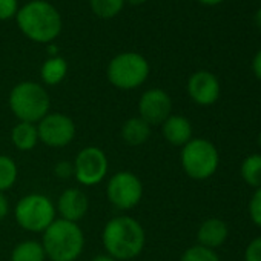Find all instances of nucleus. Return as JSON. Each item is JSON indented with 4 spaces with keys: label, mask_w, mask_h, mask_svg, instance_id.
Listing matches in <instances>:
<instances>
[{
    "label": "nucleus",
    "mask_w": 261,
    "mask_h": 261,
    "mask_svg": "<svg viewBox=\"0 0 261 261\" xmlns=\"http://www.w3.org/2000/svg\"><path fill=\"white\" fill-rule=\"evenodd\" d=\"M101 241L109 256L117 261H129L142 253L146 233L140 221L129 215H120L105 224Z\"/></svg>",
    "instance_id": "1"
},
{
    "label": "nucleus",
    "mask_w": 261,
    "mask_h": 261,
    "mask_svg": "<svg viewBox=\"0 0 261 261\" xmlns=\"http://www.w3.org/2000/svg\"><path fill=\"white\" fill-rule=\"evenodd\" d=\"M16 20L23 36L37 43H51L63 27L60 13L46 0H33L23 5L16 14Z\"/></svg>",
    "instance_id": "2"
},
{
    "label": "nucleus",
    "mask_w": 261,
    "mask_h": 261,
    "mask_svg": "<svg viewBox=\"0 0 261 261\" xmlns=\"http://www.w3.org/2000/svg\"><path fill=\"white\" fill-rule=\"evenodd\" d=\"M42 246L51 261H75L85 247V235L77 223L54 220L43 232Z\"/></svg>",
    "instance_id": "3"
},
{
    "label": "nucleus",
    "mask_w": 261,
    "mask_h": 261,
    "mask_svg": "<svg viewBox=\"0 0 261 261\" xmlns=\"http://www.w3.org/2000/svg\"><path fill=\"white\" fill-rule=\"evenodd\" d=\"M10 109L19 121L37 124L51 108V98L46 89L36 82H22L10 92Z\"/></svg>",
    "instance_id": "4"
},
{
    "label": "nucleus",
    "mask_w": 261,
    "mask_h": 261,
    "mask_svg": "<svg viewBox=\"0 0 261 261\" xmlns=\"http://www.w3.org/2000/svg\"><path fill=\"white\" fill-rule=\"evenodd\" d=\"M180 163L189 178L207 180L220 166V154L212 142L198 137L192 139L181 148Z\"/></svg>",
    "instance_id": "5"
},
{
    "label": "nucleus",
    "mask_w": 261,
    "mask_h": 261,
    "mask_svg": "<svg viewBox=\"0 0 261 261\" xmlns=\"http://www.w3.org/2000/svg\"><path fill=\"white\" fill-rule=\"evenodd\" d=\"M149 62L139 53H121L115 56L106 69L108 80L112 86L130 91L142 86L149 77Z\"/></svg>",
    "instance_id": "6"
},
{
    "label": "nucleus",
    "mask_w": 261,
    "mask_h": 261,
    "mask_svg": "<svg viewBox=\"0 0 261 261\" xmlns=\"http://www.w3.org/2000/svg\"><path fill=\"white\" fill-rule=\"evenodd\" d=\"M56 206L43 194H28L22 197L14 209L17 224L28 232H45L56 220Z\"/></svg>",
    "instance_id": "7"
},
{
    "label": "nucleus",
    "mask_w": 261,
    "mask_h": 261,
    "mask_svg": "<svg viewBox=\"0 0 261 261\" xmlns=\"http://www.w3.org/2000/svg\"><path fill=\"white\" fill-rule=\"evenodd\" d=\"M106 197L108 201L120 211L133 209L142 201L143 185L140 178L130 171H120L109 178Z\"/></svg>",
    "instance_id": "8"
},
{
    "label": "nucleus",
    "mask_w": 261,
    "mask_h": 261,
    "mask_svg": "<svg viewBox=\"0 0 261 261\" xmlns=\"http://www.w3.org/2000/svg\"><path fill=\"white\" fill-rule=\"evenodd\" d=\"M39 140L49 148H65L75 137V123L62 112H48L39 123Z\"/></svg>",
    "instance_id": "9"
},
{
    "label": "nucleus",
    "mask_w": 261,
    "mask_h": 261,
    "mask_svg": "<svg viewBox=\"0 0 261 261\" xmlns=\"http://www.w3.org/2000/svg\"><path fill=\"white\" fill-rule=\"evenodd\" d=\"M74 165V177L83 186H95L108 174L109 163L106 154L97 146L83 148L77 157Z\"/></svg>",
    "instance_id": "10"
},
{
    "label": "nucleus",
    "mask_w": 261,
    "mask_h": 261,
    "mask_svg": "<svg viewBox=\"0 0 261 261\" xmlns=\"http://www.w3.org/2000/svg\"><path fill=\"white\" fill-rule=\"evenodd\" d=\"M139 117L149 126L162 124L172 114V100L169 94L160 88L148 89L139 100Z\"/></svg>",
    "instance_id": "11"
},
{
    "label": "nucleus",
    "mask_w": 261,
    "mask_h": 261,
    "mask_svg": "<svg viewBox=\"0 0 261 261\" xmlns=\"http://www.w3.org/2000/svg\"><path fill=\"white\" fill-rule=\"evenodd\" d=\"M188 94L191 100L200 106H211L220 97V80L211 71H195L188 80Z\"/></svg>",
    "instance_id": "12"
},
{
    "label": "nucleus",
    "mask_w": 261,
    "mask_h": 261,
    "mask_svg": "<svg viewBox=\"0 0 261 261\" xmlns=\"http://www.w3.org/2000/svg\"><path fill=\"white\" fill-rule=\"evenodd\" d=\"M88 209H89V200L86 194L77 188L65 189L60 194L57 200V207H56L62 220L72 221V223L80 221L86 215Z\"/></svg>",
    "instance_id": "13"
},
{
    "label": "nucleus",
    "mask_w": 261,
    "mask_h": 261,
    "mask_svg": "<svg viewBox=\"0 0 261 261\" xmlns=\"http://www.w3.org/2000/svg\"><path fill=\"white\" fill-rule=\"evenodd\" d=\"M162 133L168 143L172 146L183 148L188 142H191L194 137V129L189 118L177 114H171L163 123H162Z\"/></svg>",
    "instance_id": "14"
},
{
    "label": "nucleus",
    "mask_w": 261,
    "mask_h": 261,
    "mask_svg": "<svg viewBox=\"0 0 261 261\" xmlns=\"http://www.w3.org/2000/svg\"><path fill=\"white\" fill-rule=\"evenodd\" d=\"M229 237V226L224 220L211 217L204 220L198 230H197V240L200 246H204L207 249H218L226 243Z\"/></svg>",
    "instance_id": "15"
},
{
    "label": "nucleus",
    "mask_w": 261,
    "mask_h": 261,
    "mask_svg": "<svg viewBox=\"0 0 261 261\" xmlns=\"http://www.w3.org/2000/svg\"><path fill=\"white\" fill-rule=\"evenodd\" d=\"M151 137V126L140 117H133L123 123L121 139L129 146H140Z\"/></svg>",
    "instance_id": "16"
},
{
    "label": "nucleus",
    "mask_w": 261,
    "mask_h": 261,
    "mask_svg": "<svg viewBox=\"0 0 261 261\" xmlns=\"http://www.w3.org/2000/svg\"><path fill=\"white\" fill-rule=\"evenodd\" d=\"M11 142L16 146V149H19L22 152L33 151L39 143L37 124L27 123V121H19L11 130Z\"/></svg>",
    "instance_id": "17"
},
{
    "label": "nucleus",
    "mask_w": 261,
    "mask_h": 261,
    "mask_svg": "<svg viewBox=\"0 0 261 261\" xmlns=\"http://www.w3.org/2000/svg\"><path fill=\"white\" fill-rule=\"evenodd\" d=\"M66 74H68V63L63 57H59V56L49 57L48 60H45L40 69V77L48 86L59 85L60 82H63Z\"/></svg>",
    "instance_id": "18"
},
{
    "label": "nucleus",
    "mask_w": 261,
    "mask_h": 261,
    "mask_svg": "<svg viewBox=\"0 0 261 261\" xmlns=\"http://www.w3.org/2000/svg\"><path fill=\"white\" fill-rule=\"evenodd\" d=\"M11 261H46V253L42 243L25 240L13 249Z\"/></svg>",
    "instance_id": "19"
},
{
    "label": "nucleus",
    "mask_w": 261,
    "mask_h": 261,
    "mask_svg": "<svg viewBox=\"0 0 261 261\" xmlns=\"http://www.w3.org/2000/svg\"><path fill=\"white\" fill-rule=\"evenodd\" d=\"M240 175L252 189L261 188V154L247 155L240 165Z\"/></svg>",
    "instance_id": "20"
},
{
    "label": "nucleus",
    "mask_w": 261,
    "mask_h": 261,
    "mask_svg": "<svg viewBox=\"0 0 261 261\" xmlns=\"http://www.w3.org/2000/svg\"><path fill=\"white\" fill-rule=\"evenodd\" d=\"M19 177L16 162L8 155H0V192L11 189Z\"/></svg>",
    "instance_id": "21"
},
{
    "label": "nucleus",
    "mask_w": 261,
    "mask_h": 261,
    "mask_svg": "<svg viewBox=\"0 0 261 261\" xmlns=\"http://www.w3.org/2000/svg\"><path fill=\"white\" fill-rule=\"evenodd\" d=\"M124 7V0H91V10L100 19L115 17Z\"/></svg>",
    "instance_id": "22"
},
{
    "label": "nucleus",
    "mask_w": 261,
    "mask_h": 261,
    "mask_svg": "<svg viewBox=\"0 0 261 261\" xmlns=\"http://www.w3.org/2000/svg\"><path fill=\"white\" fill-rule=\"evenodd\" d=\"M180 261H221V259H220L217 250L195 244V246L188 247L183 252Z\"/></svg>",
    "instance_id": "23"
},
{
    "label": "nucleus",
    "mask_w": 261,
    "mask_h": 261,
    "mask_svg": "<svg viewBox=\"0 0 261 261\" xmlns=\"http://www.w3.org/2000/svg\"><path fill=\"white\" fill-rule=\"evenodd\" d=\"M247 212H249L252 223L261 229V188L253 189V194L249 200Z\"/></svg>",
    "instance_id": "24"
},
{
    "label": "nucleus",
    "mask_w": 261,
    "mask_h": 261,
    "mask_svg": "<svg viewBox=\"0 0 261 261\" xmlns=\"http://www.w3.org/2000/svg\"><path fill=\"white\" fill-rule=\"evenodd\" d=\"M244 261H261V237L249 241L244 250Z\"/></svg>",
    "instance_id": "25"
},
{
    "label": "nucleus",
    "mask_w": 261,
    "mask_h": 261,
    "mask_svg": "<svg viewBox=\"0 0 261 261\" xmlns=\"http://www.w3.org/2000/svg\"><path fill=\"white\" fill-rule=\"evenodd\" d=\"M19 11L17 0H0V20H8Z\"/></svg>",
    "instance_id": "26"
},
{
    "label": "nucleus",
    "mask_w": 261,
    "mask_h": 261,
    "mask_svg": "<svg viewBox=\"0 0 261 261\" xmlns=\"http://www.w3.org/2000/svg\"><path fill=\"white\" fill-rule=\"evenodd\" d=\"M54 174H56L59 178L66 180V178H69V177L74 175V165L69 163V162H66V160L59 162V163L54 166Z\"/></svg>",
    "instance_id": "27"
},
{
    "label": "nucleus",
    "mask_w": 261,
    "mask_h": 261,
    "mask_svg": "<svg viewBox=\"0 0 261 261\" xmlns=\"http://www.w3.org/2000/svg\"><path fill=\"white\" fill-rule=\"evenodd\" d=\"M252 71L258 80H261V49L256 51V54L252 59Z\"/></svg>",
    "instance_id": "28"
},
{
    "label": "nucleus",
    "mask_w": 261,
    "mask_h": 261,
    "mask_svg": "<svg viewBox=\"0 0 261 261\" xmlns=\"http://www.w3.org/2000/svg\"><path fill=\"white\" fill-rule=\"evenodd\" d=\"M10 214V203L8 198L4 195V192H0V221L4 218H7V215Z\"/></svg>",
    "instance_id": "29"
},
{
    "label": "nucleus",
    "mask_w": 261,
    "mask_h": 261,
    "mask_svg": "<svg viewBox=\"0 0 261 261\" xmlns=\"http://www.w3.org/2000/svg\"><path fill=\"white\" fill-rule=\"evenodd\" d=\"M91 261H117V259H114L112 256H109L108 253H105V255H97V256H94Z\"/></svg>",
    "instance_id": "30"
},
{
    "label": "nucleus",
    "mask_w": 261,
    "mask_h": 261,
    "mask_svg": "<svg viewBox=\"0 0 261 261\" xmlns=\"http://www.w3.org/2000/svg\"><path fill=\"white\" fill-rule=\"evenodd\" d=\"M253 20H255V25L261 30V7L256 10V13H255V17H253Z\"/></svg>",
    "instance_id": "31"
},
{
    "label": "nucleus",
    "mask_w": 261,
    "mask_h": 261,
    "mask_svg": "<svg viewBox=\"0 0 261 261\" xmlns=\"http://www.w3.org/2000/svg\"><path fill=\"white\" fill-rule=\"evenodd\" d=\"M200 4H203V5H218V4H221L223 0H198Z\"/></svg>",
    "instance_id": "32"
},
{
    "label": "nucleus",
    "mask_w": 261,
    "mask_h": 261,
    "mask_svg": "<svg viewBox=\"0 0 261 261\" xmlns=\"http://www.w3.org/2000/svg\"><path fill=\"white\" fill-rule=\"evenodd\" d=\"M124 2H127L130 5H142V4L148 2V0H124Z\"/></svg>",
    "instance_id": "33"
},
{
    "label": "nucleus",
    "mask_w": 261,
    "mask_h": 261,
    "mask_svg": "<svg viewBox=\"0 0 261 261\" xmlns=\"http://www.w3.org/2000/svg\"><path fill=\"white\" fill-rule=\"evenodd\" d=\"M258 145H259V148H261V133H259V136H258Z\"/></svg>",
    "instance_id": "34"
}]
</instances>
